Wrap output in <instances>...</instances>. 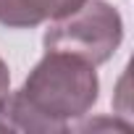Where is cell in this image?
Wrapping results in <instances>:
<instances>
[{
	"mask_svg": "<svg viewBox=\"0 0 134 134\" xmlns=\"http://www.w3.org/2000/svg\"><path fill=\"white\" fill-rule=\"evenodd\" d=\"M19 95L55 131H69L74 121L95 108L100 79L92 63L63 50H45L42 60L24 79Z\"/></svg>",
	"mask_w": 134,
	"mask_h": 134,
	"instance_id": "6da1fadb",
	"label": "cell"
},
{
	"mask_svg": "<svg viewBox=\"0 0 134 134\" xmlns=\"http://www.w3.org/2000/svg\"><path fill=\"white\" fill-rule=\"evenodd\" d=\"M121 40V13L105 0H84L71 13L47 21L42 45L45 50H63L92 66H100L113 58Z\"/></svg>",
	"mask_w": 134,
	"mask_h": 134,
	"instance_id": "7a4b0ae2",
	"label": "cell"
},
{
	"mask_svg": "<svg viewBox=\"0 0 134 134\" xmlns=\"http://www.w3.org/2000/svg\"><path fill=\"white\" fill-rule=\"evenodd\" d=\"M84 0H0V24L8 29H34L79 8Z\"/></svg>",
	"mask_w": 134,
	"mask_h": 134,
	"instance_id": "3957f363",
	"label": "cell"
},
{
	"mask_svg": "<svg viewBox=\"0 0 134 134\" xmlns=\"http://www.w3.org/2000/svg\"><path fill=\"white\" fill-rule=\"evenodd\" d=\"M11 92V71H8V66L5 60L0 58V103L5 100V95Z\"/></svg>",
	"mask_w": 134,
	"mask_h": 134,
	"instance_id": "277c9868",
	"label": "cell"
}]
</instances>
